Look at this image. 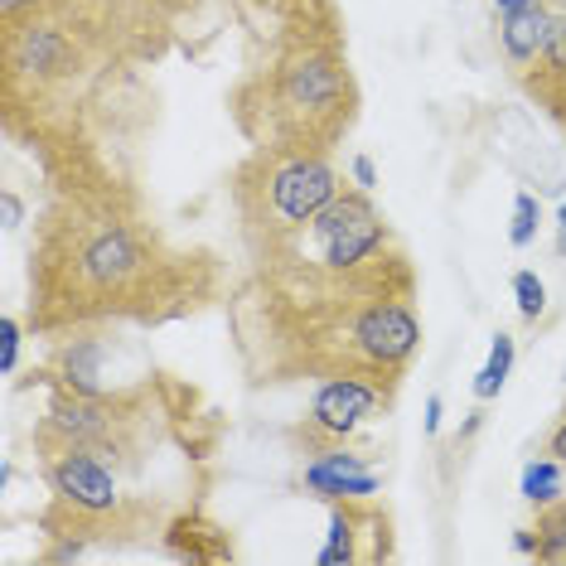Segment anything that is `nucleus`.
Returning <instances> with one entry per match:
<instances>
[{
	"mask_svg": "<svg viewBox=\"0 0 566 566\" xmlns=\"http://www.w3.org/2000/svg\"><path fill=\"white\" fill-rule=\"evenodd\" d=\"M417 266L368 189H344L291 238L248 256L228 301L252 382L364 378L397 392L421 349Z\"/></svg>",
	"mask_w": 566,
	"mask_h": 566,
	"instance_id": "1",
	"label": "nucleus"
},
{
	"mask_svg": "<svg viewBox=\"0 0 566 566\" xmlns=\"http://www.w3.org/2000/svg\"><path fill=\"white\" fill-rule=\"evenodd\" d=\"M59 160L63 175L30 248V329L59 339L165 325L213 301L223 272L209 252L165 238L146 199L112 170L83 156Z\"/></svg>",
	"mask_w": 566,
	"mask_h": 566,
	"instance_id": "2",
	"label": "nucleus"
},
{
	"mask_svg": "<svg viewBox=\"0 0 566 566\" xmlns=\"http://www.w3.org/2000/svg\"><path fill=\"white\" fill-rule=\"evenodd\" d=\"M364 93L339 40L286 44L262 54L228 87V117L252 146L329 156L354 132Z\"/></svg>",
	"mask_w": 566,
	"mask_h": 566,
	"instance_id": "3",
	"label": "nucleus"
},
{
	"mask_svg": "<svg viewBox=\"0 0 566 566\" xmlns=\"http://www.w3.org/2000/svg\"><path fill=\"white\" fill-rule=\"evenodd\" d=\"M344 189H349V179H344V170L329 156L252 146L248 160L228 179L242 252L252 256L281 238H291L295 228H305Z\"/></svg>",
	"mask_w": 566,
	"mask_h": 566,
	"instance_id": "4",
	"label": "nucleus"
},
{
	"mask_svg": "<svg viewBox=\"0 0 566 566\" xmlns=\"http://www.w3.org/2000/svg\"><path fill=\"white\" fill-rule=\"evenodd\" d=\"M150 441V388L122 392H78L63 388L49 407V417L34 431V446L44 450H87L112 465H136Z\"/></svg>",
	"mask_w": 566,
	"mask_h": 566,
	"instance_id": "5",
	"label": "nucleus"
},
{
	"mask_svg": "<svg viewBox=\"0 0 566 566\" xmlns=\"http://www.w3.org/2000/svg\"><path fill=\"white\" fill-rule=\"evenodd\" d=\"M44 470H49V484H54L49 518H63L69 537L132 533V504L122 499L117 474L107 470V460L87 455V450H49Z\"/></svg>",
	"mask_w": 566,
	"mask_h": 566,
	"instance_id": "6",
	"label": "nucleus"
},
{
	"mask_svg": "<svg viewBox=\"0 0 566 566\" xmlns=\"http://www.w3.org/2000/svg\"><path fill=\"white\" fill-rule=\"evenodd\" d=\"M170 20L199 10L203 0H165ZM233 15L262 54H276L286 44H311V40H339L344 44V15L334 0H213Z\"/></svg>",
	"mask_w": 566,
	"mask_h": 566,
	"instance_id": "7",
	"label": "nucleus"
},
{
	"mask_svg": "<svg viewBox=\"0 0 566 566\" xmlns=\"http://www.w3.org/2000/svg\"><path fill=\"white\" fill-rule=\"evenodd\" d=\"M392 397L378 388V382L364 378H325L311 402V417L295 427V441H305L311 455H325V450H339L344 436H354L364 421H373L378 411H388Z\"/></svg>",
	"mask_w": 566,
	"mask_h": 566,
	"instance_id": "8",
	"label": "nucleus"
},
{
	"mask_svg": "<svg viewBox=\"0 0 566 566\" xmlns=\"http://www.w3.org/2000/svg\"><path fill=\"white\" fill-rule=\"evenodd\" d=\"M392 557V518L368 494L329 499V543L319 552L325 566L339 562H382Z\"/></svg>",
	"mask_w": 566,
	"mask_h": 566,
	"instance_id": "9",
	"label": "nucleus"
},
{
	"mask_svg": "<svg viewBox=\"0 0 566 566\" xmlns=\"http://www.w3.org/2000/svg\"><path fill=\"white\" fill-rule=\"evenodd\" d=\"M513 78H518L523 93L566 132V15L552 20V34H547L543 54L527 63V69L513 73Z\"/></svg>",
	"mask_w": 566,
	"mask_h": 566,
	"instance_id": "10",
	"label": "nucleus"
},
{
	"mask_svg": "<svg viewBox=\"0 0 566 566\" xmlns=\"http://www.w3.org/2000/svg\"><path fill=\"white\" fill-rule=\"evenodd\" d=\"M552 20H557V10H552L547 0H527V6L504 10V24H499V49H504V63L513 73L527 69V63L543 54V44L552 34Z\"/></svg>",
	"mask_w": 566,
	"mask_h": 566,
	"instance_id": "11",
	"label": "nucleus"
},
{
	"mask_svg": "<svg viewBox=\"0 0 566 566\" xmlns=\"http://www.w3.org/2000/svg\"><path fill=\"white\" fill-rule=\"evenodd\" d=\"M311 489H319L325 499H354V494H378V480L364 470L358 455H344V450H325L311 470H305Z\"/></svg>",
	"mask_w": 566,
	"mask_h": 566,
	"instance_id": "12",
	"label": "nucleus"
},
{
	"mask_svg": "<svg viewBox=\"0 0 566 566\" xmlns=\"http://www.w3.org/2000/svg\"><path fill=\"white\" fill-rule=\"evenodd\" d=\"M537 543L527 537L523 547H533L537 557H566V499H552V504H543V513H537Z\"/></svg>",
	"mask_w": 566,
	"mask_h": 566,
	"instance_id": "13",
	"label": "nucleus"
},
{
	"mask_svg": "<svg viewBox=\"0 0 566 566\" xmlns=\"http://www.w3.org/2000/svg\"><path fill=\"white\" fill-rule=\"evenodd\" d=\"M509 368H513V339H509V334H494V349H489V364L480 368V378H474V397H480V402H489V397L504 388Z\"/></svg>",
	"mask_w": 566,
	"mask_h": 566,
	"instance_id": "14",
	"label": "nucleus"
},
{
	"mask_svg": "<svg viewBox=\"0 0 566 566\" xmlns=\"http://www.w3.org/2000/svg\"><path fill=\"white\" fill-rule=\"evenodd\" d=\"M523 499L527 504H552V499H562V465L552 455L523 470Z\"/></svg>",
	"mask_w": 566,
	"mask_h": 566,
	"instance_id": "15",
	"label": "nucleus"
},
{
	"mask_svg": "<svg viewBox=\"0 0 566 566\" xmlns=\"http://www.w3.org/2000/svg\"><path fill=\"white\" fill-rule=\"evenodd\" d=\"M513 295H518V315L527 325H537V315L547 311V286L537 281V272H518L513 276Z\"/></svg>",
	"mask_w": 566,
	"mask_h": 566,
	"instance_id": "16",
	"label": "nucleus"
},
{
	"mask_svg": "<svg viewBox=\"0 0 566 566\" xmlns=\"http://www.w3.org/2000/svg\"><path fill=\"white\" fill-rule=\"evenodd\" d=\"M537 223H543V209H537V199L533 195H518L513 199V228H509V242L513 248H527L537 233Z\"/></svg>",
	"mask_w": 566,
	"mask_h": 566,
	"instance_id": "17",
	"label": "nucleus"
},
{
	"mask_svg": "<svg viewBox=\"0 0 566 566\" xmlns=\"http://www.w3.org/2000/svg\"><path fill=\"white\" fill-rule=\"evenodd\" d=\"M547 455L557 460V465H566V411H562V421L552 427V436H547Z\"/></svg>",
	"mask_w": 566,
	"mask_h": 566,
	"instance_id": "18",
	"label": "nucleus"
},
{
	"mask_svg": "<svg viewBox=\"0 0 566 566\" xmlns=\"http://www.w3.org/2000/svg\"><path fill=\"white\" fill-rule=\"evenodd\" d=\"M15 354H20V325L15 319H6V373L15 368Z\"/></svg>",
	"mask_w": 566,
	"mask_h": 566,
	"instance_id": "19",
	"label": "nucleus"
},
{
	"mask_svg": "<svg viewBox=\"0 0 566 566\" xmlns=\"http://www.w3.org/2000/svg\"><path fill=\"white\" fill-rule=\"evenodd\" d=\"M354 179H358V189H373V185H378V175H373V160H368V156L354 160Z\"/></svg>",
	"mask_w": 566,
	"mask_h": 566,
	"instance_id": "20",
	"label": "nucleus"
},
{
	"mask_svg": "<svg viewBox=\"0 0 566 566\" xmlns=\"http://www.w3.org/2000/svg\"><path fill=\"white\" fill-rule=\"evenodd\" d=\"M557 252L566 256V203H562V213H557Z\"/></svg>",
	"mask_w": 566,
	"mask_h": 566,
	"instance_id": "21",
	"label": "nucleus"
},
{
	"mask_svg": "<svg viewBox=\"0 0 566 566\" xmlns=\"http://www.w3.org/2000/svg\"><path fill=\"white\" fill-rule=\"evenodd\" d=\"M427 421H431V431L441 427V397H431V402H427Z\"/></svg>",
	"mask_w": 566,
	"mask_h": 566,
	"instance_id": "22",
	"label": "nucleus"
},
{
	"mask_svg": "<svg viewBox=\"0 0 566 566\" xmlns=\"http://www.w3.org/2000/svg\"><path fill=\"white\" fill-rule=\"evenodd\" d=\"M513 6H527V0H499V10H513Z\"/></svg>",
	"mask_w": 566,
	"mask_h": 566,
	"instance_id": "23",
	"label": "nucleus"
}]
</instances>
